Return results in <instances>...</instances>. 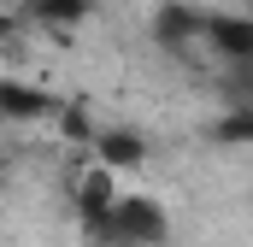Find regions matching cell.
Instances as JSON below:
<instances>
[{
    "label": "cell",
    "instance_id": "1",
    "mask_svg": "<svg viewBox=\"0 0 253 247\" xmlns=\"http://www.w3.org/2000/svg\"><path fill=\"white\" fill-rule=\"evenodd\" d=\"M112 224H118V247H165L171 242V212H165L159 194H118Z\"/></svg>",
    "mask_w": 253,
    "mask_h": 247
},
{
    "label": "cell",
    "instance_id": "2",
    "mask_svg": "<svg viewBox=\"0 0 253 247\" xmlns=\"http://www.w3.org/2000/svg\"><path fill=\"white\" fill-rule=\"evenodd\" d=\"M147 36H153V47H159V53L189 59L194 41H206V12H200V6H189V0H165V6H153Z\"/></svg>",
    "mask_w": 253,
    "mask_h": 247
},
{
    "label": "cell",
    "instance_id": "3",
    "mask_svg": "<svg viewBox=\"0 0 253 247\" xmlns=\"http://www.w3.org/2000/svg\"><path fill=\"white\" fill-rule=\"evenodd\" d=\"M71 200H77V218H88V212H112V206H118V171H112L106 159L88 153V165L71 171Z\"/></svg>",
    "mask_w": 253,
    "mask_h": 247
},
{
    "label": "cell",
    "instance_id": "4",
    "mask_svg": "<svg viewBox=\"0 0 253 247\" xmlns=\"http://www.w3.org/2000/svg\"><path fill=\"white\" fill-rule=\"evenodd\" d=\"M59 112H65V100H53L47 88H30L18 77L0 82V118L6 124H59Z\"/></svg>",
    "mask_w": 253,
    "mask_h": 247
},
{
    "label": "cell",
    "instance_id": "5",
    "mask_svg": "<svg viewBox=\"0 0 253 247\" xmlns=\"http://www.w3.org/2000/svg\"><path fill=\"white\" fill-rule=\"evenodd\" d=\"M224 65H242L253 59V12H206V41Z\"/></svg>",
    "mask_w": 253,
    "mask_h": 247
},
{
    "label": "cell",
    "instance_id": "6",
    "mask_svg": "<svg viewBox=\"0 0 253 247\" xmlns=\"http://www.w3.org/2000/svg\"><path fill=\"white\" fill-rule=\"evenodd\" d=\"M147 135H135L124 124H100V135H94V159H106L112 171H141L147 165Z\"/></svg>",
    "mask_w": 253,
    "mask_h": 247
},
{
    "label": "cell",
    "instance_id": "7",
    "mask_svg": "<svg viewBox=\"0 0 253 247\" xmlns=\"http://www.w3.org/2000/svg\"><path fill=\"white\" fill-rule=\"evenodd\" d=\"M88 12H94V0H30V18L53 36H71L77 24H88Z\"/></svg>",
    "mask_w": 253,
    "mask_h": 247
},
{
    "label": "cell",
    "instance_id": "8",
    "mask_svg": "<svg viewBox=\"0 0 253 247\" xmlns=\"http://www.w3.org/2000/svg\"><path fill=\"white\" fill-rule=\"evenodd\" d=\"M206 135L224 141V147H253V106H224Z\"/></svg>",
    "mask_w": 253,
    "mask_h": 247
},
{
    "label": "cell",
    "instance_id": "9",
    "mask_svg": "<svg viewBox=\"0 0 253 247\" xmlns=\"http://www.w3.org/2000/svg\"><path fill=\"white\" fill-rule=\"evenodd\" d=\"M53 129H59V141L83 147V153H94V135H100V124H94V112H88V106H65Z\"/></svg>",
    "mask_w": 253,
    "mask_h": 247
},
{
    "label": "cell",
    "instance_id": "10",
    "mask_svg": "<svg viewBox=\"0 0 253 247\" xmlns=\"http://www.w3.org/2000/svg\"><path fill=\"white\" fill-rule=\"evenodd\" d=\"M118 6H129V0H118Z\"/></svg>",
    "mask_w": 253,
    "mask_h": 247
}]
</instances>
